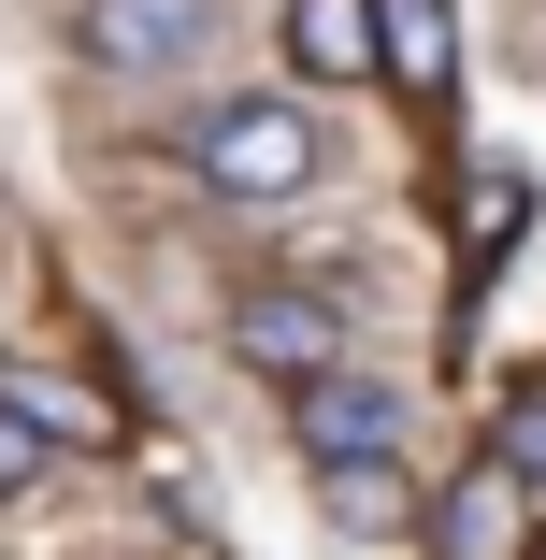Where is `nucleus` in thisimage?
Wrapping results in <instances>:
<instances>
[{"label": "nucleus", "mask_w": 546, "mask_h": 560, "mask_svg": "<svg viewBox=\"0 0 546 560\" xmlns=\"http://www.w3.org/2000/svg\"><path fill=\"white\" fill-rule=\"evenodd\" d=\"M518 546H532V489L503 460H475L446 503H431V560H518Z\"/></svg>", "instance_id": "obj_4"}, {"label": "nucleus", "mask_w": 546, "mask_h": 560, "mask_svg": "<svg viewBox=\"0 0 546 560\" xmlns=\"http://www.w3.org/2000/svg\"><path fill=\"white\" fill-rule=\"evenodd\" d=\"M374 72L388 86H446V0H374Z\"/></svg>", "instance_id": "obj_7"}, {"label": "nucleus", "mask_w": 546, "mask_h": 560, "mask_svg": "<svg viewBox=\"0 0 546 560\" xmlns=\"http://www.w3.org/2000/svg\"><path fill=\"white\" fill-rule=\"evenodd\" d=\"M288 72L360 86V72H374V0H288Z\"/></svg>", "instance_id": "obj_6"}, {"label": "nucleus", "mask_w": 546, "mask_h": 560, "mask_svg": "<svg viewBox=\"0 0 546 560\" xmlns=\"http://www.w3.org/2000/svg\"><path fill=\"white\" fill-rule=\"evenodd\" d=\"M30 475H44V417H30V402H0V503H15Z\"/></svg>", "instance_id": "obj_11"}, {"label": "nucleus", "mask_w": 546, "mask_h": 560, "mask_svg": "<svg viewBox=\"0 0 546 560\" xmlns=\"http://www.w3.org/2000/svg\"><path fill=\"white\" fill-rule=\"evenodd\" d=\"M187 159H201L216 201H302L316 187V116H302V101H216Z\"/></svg>", "instance_id": "obj_1"}, {"label": "nucleus", "mask_w": 546, "mask_h": 560, "mask_svg": "<svg viewBox=\"0 0 546 560\" xmlns=\"http://www.w3.org/2000/svg\"><path fill=\"white\" fill-rule=\"evenodd\" d=\"M288 431H302V460H374V445L403 431V402L332 360V374H302V417H288Z\"/></svg>", "instance_id": "obj_5"}, {"label": "nucleus", "mask_w": 546, "mask_h": 560, "mask_svg": "<svg viewBox=\"0 0 546 560\" xmlns=\"http://www.w3.org/2000/svg\"><path fill=\"white\" fill-rule=\"evenodd\" d=\"M316 489H332V532H403L417 517V489L388 475V445L374 460H316Z\"/></svg>", "instance_id": "obj_8"}, {"label": "nucleus", "mask_w": 546, "mask_h": 560, "mask_svg": "<svg viewBox=\"0 0 546 560\" xmlns=\"http://www.w3.org/2000/svg\"><path fill=\"white\" fill-rule=\"evenodd\" d=\"M518 215H532V173H489V201H475V273L518 245Z\"/></svg>", "instance_id": "obj_9"}, {"label": "nucleus", "mask_w": 546, "mask_h": 560, "mask_svg": "<svg viewBox=\"0 0 546 560\" xmlns=\"http://www.w3.org/2000/svg\"><path fill=\"white\" fill-rule=\"evenodd\" d=\"M72 44H86L101 72H187V58L216 44V0H86Z\"/></svg>", "instance_id": "obj_2"}, {"label": "nucleus", "mask_w": 546, "mask_h": 560, "mask_svg": "<svg viewBox=\"0 0 546 560\" xmlns=\"http://www.w3.org/2000/svg\"><path fill=\"white\" fill-rule=\"evenodd\" d=\"M231 360L245 374H332L346 360V302H316V288H259V302H231Z\"/></svg>", "instance_id": "obj_3"}, {"label": "nucleus", "mask_w": 546, "mask_h": 560, "mask_svg": "<svg viewBox=\"0 0 546 560\" xmlns=\"http://www.w3.org/2000/svg\"><path fill=\"white\" fill-rule=\"evenodd\" d=\"M503 475H518V489H546V388H518V402H503Z\"/></svg>", "instance_id": "obj_10"}]
</instances>
